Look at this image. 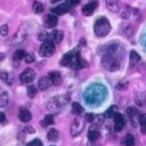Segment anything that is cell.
<instances>
[{
	"label": "cell",
	"instance_id": "6da1fadb",
	"mask_svg": "<svg viewBox=\"0 0 146 146\" xmlns=\"http://www.w3.org/2000/svg\"><path fill=\"white\" fill-rule=\"evenodd\" d=\"M111 31V24L106 17H99L94 25V32L97 38H103L107 35Z\"/></svg>",
	"mask_w": 146,
	"mask_h": 146
},
{
	"label": "cell",
	"instance_id": "7a4b0ae2",
	"mask_svg": "<svg viewBox=\"0 0 146 146\" xmlns=\"http://www.w3.org/2000/svg\"><path fill=\"white\" fill-rule=\"evenodd\" d=\"M102 65L108 71H116L120 68V58L111 52H105L102 57Z\"/></svg>",
	"mask_w": 146,
	"mask_h": 146
},
{
	"label": "cell",
	"instance_id": "3957f363",
	"mask_svg": "<svg viewBox=\"0 0 146 146\" xmlns=\"http://www.w3.org/2000/svg\"><path fill=\"white\" fill-rule=\"evenodd\" d=\"M68 97L66 95H62V96H57V97H54L52 99L49 100V103L47 104V108L49 111H52V112H58L67 102H68Z\"/></svg>",
	"mask_w": 146,
	"mask_h": 146
},
{
	"label": "cell",
	"instance_id": "277c9868",
	"mask_svg": "<svg viewBox=\"0 0 146 146\" xmlns=\"http://www.w3.org/2000/svg\"><path fill=\"white\" fill-rule=\"evenodd\" d=\"M55 50H56L55 43H54L51 40H46V41L41 44V47H40V49H39V52H40V55L43 56V57H50V56L54 55Z\"/></svg>",
	"mask_w": 146,
	"mask_h": 146
},
{
	"label": "cell",
	"instance_id": "5b68a950",
	"mask_svg": "<svg viewBox=\"0 0 146 146\" xmlns=\"http://www.w3.org/2000/svg\"><path fill=\"white\" fill-rule=\"evenodd\" d=\"M84 122H86V120L82 117H76L73 120V122L71 124V129H70L72 137H75L82 132V130L84 128Z\"/></svg>",
	"mask_w": 146,
	"mask_h": 146
},
{
	"label": "cell",
	"instance_id": "8992f818",
	"mask_svg": "<svg viewBox=\"0 0 146 146\" xmlns=\"http://www.w3.org/2000/svg\"><path fill=\"white\" fill-rule=\"evenodd\" d=\"M34 78H35V73H34V71L32 70V68H25L22 73H21V75H19V80L23 82V83H30V82H32L33 80H34Z\"/></svg>",
	"mask_w": 146,
	"mask_h": 146
},
{
	"label": "cell",
	"instance_id": "52a82bcc",
	"mask_svg": "<svg viewBox=\"0 0 146 146\" xmlns=\"http://www.w3.org/2000/svg\"><path fill=\"white\" fill-rule=\"evenodd\" d=\"M113 120H114V125H113L114 131H116V132L121 131L122 128H123V125H124V119H123L122 114L116 113V114L113 116Z\"/></svg>",
	"mask_w": 146,
	"mask_h": 146
},
{
	"label": "cell",
	"instance_id": "ba28073f",
	"mask_svg": "<svg viewBox=\"0 0 146 146\" xmlns=\"http://www.w3.org/2000/svg\"><path fill=\"white\" fill-rule=\"evenodd\" d=\"M97 6H98V1H91V2H89V3H87V5H84V6L82 7V14H83L84 16H90V15H92L94 11H95V9L97 8Z\"/></svg>",
	"mask_w": 146,
	"mask_h": 146
},
{
	"label": "cell",
	"instance_id": "9c48e42d",
	"mask_svg": "<svg viewBox=\"0 0 146 146\" xmlns=\"http://www.w3.org/2000/svg\"><path fill=\"white\" fill-rule=\"evenodd\" d=\"M75 55H76L75 51H70V52L65 54L64 57L60 60V64L63 66H72V64L74 62V58H75Z\"/></svg>",
	"mask_w": 146,
	"mask_h": 146
},
{
	"label": "cell",
	"instance_id": "30bf717a",
	"mask_svg": "<svg viewBox=\"0 0 146 146\" xmlns=\"http://www.w3.org/2000/svg\"><path fill=\"white\" fill-rule=\"evenodd\" d=\"M52 13L56 14V15H63L65 13H67L70 10V3L68 2H64V3H60L56 7H54L52 9Z\"/></svg>",
	"mask_w": 146,
	"mask_h": 146
},
{
	"label": "cell",
	"instance_id": "8fae6325",
	"mask_svg": "<svg viewBox=\"0 0 146 146\" xmlns=\"http://www.w3.org/2000/svg\"><path fill=\"white\" fill-rule=\"evenodd\" d=\"M57 23H58V18H57L56 15L48 14V15L44 17V25H46L47 27L52 29V27H55V26L57 25Z\"/></svg>",
	"mask_w": 146,
	"mask_h": 146
},
{
	"label": "cell",
	"instance_id": "7c38bea8",
	"mask_svg": "<svg viewBox=\"0 0 146 146\" xmlns=\"http://www.w3.org/2000/svg\"><path fill=\"white\" fill-rule=\"evenodd\" d=\"M63 36H64V33L60 30H54L50 33V40L54 43H60L62 40H63Z\"/></svg>",
	"mask_w": 146,
	"mask_h": 146
},
{
	"label": "cell",
	"instance_id": "4fadbf2b",
	"mask_svg": "<svg viewBox=\"0 0 146 146\" xmlns=\"http://www.w3.org/2000/svg\"><path fill=\"white\" fill-rule=\"evenodd\" d=\"M51 83L52 82H51V80H50L49 76H42L38 81V87H39L40 90H46V89H48L50 87Z\"/></svg>",
	"mask_w": 146,
	"mask_h": 146
},
{
	"label": "cell",
	"instance_id": "5bb4252c",
	"mask_svg": "<svg viewBox=\"0 0 146 146\" xmlns=\"http://www.w3.org/2000/svg\"><path fill=\"white\" fill-rule=\"evenodd\" d=\"M18 119L22 121V122H29L31 119H32V114H31V112L29 111V110H26V108H21L19 110V113H18Z\"/></svg>",
	"mask_w": 146,
	"mask_h": 146
},
{
	"label": "cell",
	"instance_id": "9a60e30c",
	"mask_svg": "<svg viewBox=\"0 0 146 146\" xmlns=\"http://www.w3.org/2000/svg\"><path fill=\"white\" fill-rule=\"evenodd\" d=\"M25 36H26V33L22 30H18L17 33L14 35V38L11 39V43L13 44H17V43H21L25 40Z\"/></svg>",
	"mask_w": 146,
	"mask_h": 146
},
{
	"label": "cell",
	"instance_id": "2e32d148",
	"mask_svg": "<svg viewBox=\"0 0 146 146\" xmlns=\"http://www.w3.org/2000/svg\"><path fill=\"white\" fill-rule=\"evenodd\" d=\"M59 131L57 130V129H55V128H51L48 132H47V138H48V140H50V141H57L58 139H59Z\"/></svg>",
	"mask_w": 146,
	"mask_h": 146
},
{
	"label": "cell",
	"instance_id": "e0dca14e",
	"mask_svg": "<svg viewBox=\"0 0 146 146\" xmlns=\"http://www.w3.org/2000/svg\"><path fill=\"white\" fill-rule=\"evenodd\" d=\"M106 6H107V8H108L112 13H117L119 9H120V5H119V2L115 1V0H107V1H106Z\"/></svg>",
	"mask_w": 146,
	"mask_h": 146
},
{
	"label": "cell",
	"instance_id": "ac0fdd59",
	"mask_svg": "<svg viewBox=\"0 0 146 146\" xmlns=\"http://www.w3.org/2000/svg\"><path fill=\"white\" fill-rule=\"evenodd\" d=\"M49 78H50L51 82H52L54 84H56V86H58V84L62 82V76H60V74H59L58 72H56V71L50 72V73H49Z\"/></svg>",
	"mask_w": 146,
	"mask_h": 146
},
{
	"label": "cell",
	"instance_id": "d6986e66",
	"mask_svg": "<svg viewBox=\"0 0 146 146\" xmlns=\"http://www.w3.org/2000/svg\"><path fill=\"white\" fill-rule=\"evenodd\" d=\"M129 58H130V65H131V66L137 65V63H139V60H140L139 54H138L137 51H135V50H131V51H130Z\"/></svg>",
	"mask_w": 146,
	"mask_h": 146
},
{
	"label": "cell",
	"instance_id": "ffe728a7",
	"mask_svg": "<svg viewBox=\"0 0 146 146\" xmlns=\"http://www.w3.org/2000/svg\"><path fill=\"white\" fill-rule=\"evenodd\" d=\"M138 122H139V125H140V131L141 133H146V114H139L138 115Z\"/></svg>",
	"mask_w": 146,
	"mask_h": 146
},
{
	"label": "cell",
	"instance_id": "44dd1931",
	"mask_svg": "<svg viewBox=\"0 0 146 146\" xmlns=\"http://www.w3.org/2000/svg\"><path fill=\"white\" fill-rule=\"evenodd\" d=\"M99 137H100V132L97 129H90L89 135H88L89 141H97L99 139Z\"/></svg>",
	"mask_w": 146,
	"mask_h": 146
},
{
	"label": "cell",
	"instance_id": "7402d4cb",
	"mask_svg": "<svg viewBox=\"0 0 146 146\" xmlns=\"http://www.w3.org/2000/svg\"><path fill=\"white\" fill-rule=\"evenodd\" d=\"M104 115H95V119H94V121L91 122L92 123V125H91V129H97L102 123H103V121H104Z\"/></svg>",
	"mask_w": 146,
	"mask_h": 146
},
{
	"label": "cell",
	"instance_id": "603a6c76",
	"mask_svg": "<svg viewBox=\"0 0 146 146\" xmlns=\"http://www.w3.org/2000/svg\"><path fill=\"white\" fill-rule=\"evenodd\" d=\"M40 123H41V125H43V127H48V125H50V124L54 123V116H52L51 114H48V115H46V116L42 119V121H41Z\"/></svg>",
	"mask_w": 146,
	"mask_h": 146
},
{
	"label": "cell",
	"instance_id": "cb8c5ba5",
	"mask_svg": "<svg viewBox=\"0 0 146 146\" xmlns=\"http://www.w3.org/2000/svg\"><path fill=\"white\" fill-rule=\"evenodd\" d=\"M43 9H44V7H43V5L41 2H39V1H34L33 2V11L35 14H41L43 11Z\"/></svg>",
	"mask_w": 146,
	"mask_h": 146
},
{
	"label": "cell",
	"instance_id": "d4e9b609",
	"mask_svg": "<svg viewBox=\"0 0 146 146\" xmlns=\"http://www.w3.org/2000/svg\"><path fill=\"white\" fill-rule=\"evenodd\" d=\"M116 106H111L106 112H105V114H104V116L105 117H108V119H111V117H113L117 112H116Z\"/></svg>",
	"mask_w": 146,
	"mask_h": 146
},
{
	"label": "cell",
	"instance_id": "484cf974",
	"mask_svg": "<svg viewBox=\"0 0 146 146\" xmlns=\"http://www.w3.org/2000/svg\"><path fill=\"white\" fill-rule=\"evenodd\" d=\"M124 145L125 146H133L135 144V137L131 135V133H128L125 137H124Z\"/></svg>",
	"mask_w": 146,
	"mask_h": 146
},
{
	"label": "cell",
	"instance_id": "4316f807",
	"mask_svg": "<svg viewBox=\"0 0 146 146\" xmlns=\"http://www.w3.org/2000/svg\"><path fill=\"white\" fill-rule=\"evenodd\" d=\"M25 56H26L25 51H24L23 49H18V50H16L15 54H14V59H15V60H21V59L25 58Z\"/></svg>",
	"mask_w": 146,
	"mask_h": 146
},
{
	"label": "cell",
	"instance_id": "83f0119b",
	"mask_svg": "<svg viewBox=\"0 0 146 146\" xmlns=\"http://www.w3.org/2000/svg\"><path fill=\"white\" fill-rule=\"evenodd\" d=\"M125 112H127L128 116H129V117H131V119H133L135 116L139 115L138 110H137V108H135V107H128V108L125 110Z\"/></svg>",
	"mask_w": 146,
	"mask_h": 146
},
{
	"label": "cell",
	"instance_id": "f1b7e54d",
	"mask_svg": "<svg viewBox=\"0 0 146 146\" xmlns=\"http://www.w3.org/2000/svg\"><path fill=\"white\" fill-rule=\"evenodd\" d=\"M72 111H73V113L74 114H81L82 112H83V108H82V106L79 104V103H73L72 104Z\"/></svg>",
	"mask_w": 146,
	"mask_h": 146
},
{
	"label": "cell",
	"instance_id": "f546056e",
	"mask_svg": "<svg viewBox=\"0 0 146 146\" xmlns=\"http://www.w3.org/2000/svg\"><path fill=\"white\" fill-rule=\"evenodd\" d=\"M8 104V94L7 92H2L0 95V107H3Z\"/></svg>",
	"mask_w": 146,
	"mask_h": 146
},
{
	"label": "cell",
	"instance_id": "4dcf8cb0",
	"mask_svg": "<svg viewBox=\"0 0 146 146\" xmlns=\"http://www.w3.org/2000/svg\"><path fill=\"white\" fill-rule=\"evenodd\" d=\"M36 95V88L32 84V86H29L27 87V96L30 97V98H33L34 96Z\"/></svg>",
	"mask_w": 146,
	"mask_h": 146
},
{
	"label": "cell",
	"instance_id": "1f68e13d",
	"mask_svg": "<svg viewBox=\"0 0 146 146\" xmlns=\"http://www.w3.org/2000/svg\"><path fill=\"white\" fill-rule=\"evenodd\" d=\"M128 84H129V82H128L127 80H122V81H120V82L116 84V88H117L119 90H123V89H127V88H128Z\"/></svg>",
	"mask_w": 146,
	"mask_h": 146
},
{
	"label": "cell",
	"instance_id": "d6a6232c",
	"mask_svg": "<svg viewBox=\"0 0 146 146\" xmlns=\"http://www.w3.org/2000/svg\"><path fill=\"white\" fill-rule=\"evenodd\" d=\"M27 146H42V141L40 139H33L32 141L27 143Z\"/></svg>",
	"mask_w": 146,
	"mask_h": 146
},
{
	"label": "cell",
	"instance_id": "836d02e7",
	"mask_svg": "<svg viewBox=\"0 0 146 146\" xmlns=\"http://www.w3.org/2000/svg\"><path fill=\"white\" fill-rule=\"evenodd\" d=\"M25 60H26L27 63H32V62H34V60H35V56H34V54H33V52L26 54V56H25Z\"/></svg>",
	"mask_w": 146,
	"mask_h": 146
},
{
	"label": "cell",
	"instance_id": "e575fe53",
	"mask_svg": "<svg viewBox=\"0 0 146 146\" xmlns=\"http://www.w3.org/2000/svg\"><path fill=\"white\" fill-rule=\"evenodd\" d=\"M0 34L2 35V36H6L7 34H8V25H2L1 27H0Z\"/></svg>",
	"mask_w": 146,
	"mask_h": 146
},
{
	"label": "cell",
	"instance_id": "d590c367",
	"mask_svg": "<svg viewBox=\"0 0 146 146\" xmlns=\"http://www.w3.org/2000/svg\"><path fill=\"white\" fill-rule=\"evenodd\" d=\"M94 119H95V115L91 114V113H88V114H86V116H84V120L88 121V122H92Z\"/></svg>",
	"mask_w": 146,
	"mask_h": 146
},
{
	"label": "cell",
	"instance_id": "8d00e7d4",
	"mask_svg": "<svg viewBox=\"0 0 146 146\" xmlns=\"http://www.w3.org/2000/svg\"><path fill=\"white\" fill-rule=\"evenodd\" d=\"M46 38H47L46 32H43V31H42V32H40V33H39V39H40V40H44V41H46Z\"/></svg>",
	"mask_w": 146,
	"mask_h": 146
},
{
	"label": "cell",
	"instance_id": "74e56055",
	"mask_svg": "<svg viewBox=\"0 0 146 146\" xmlns=\"http://www.w3.org/2000/svg\"><path fill=\"white\" fill-rule=\"evenodd\" d=\"M5 120H6V115H5V113H3V112H0V123L3 122Z\"/></svg>",
	"mask_w": 146,
	"mask_h": 146
},
{
	"label": "cell",
	"instance_id": "f35d334b",
	"mask_svg": "<svg viewBox=\"0 0 146 146\" xmlns=\"http://www.w3.org/2000/svg\"><path fill=\"white\" fill-rule=\"evenodd\" d=\"M80 1L79 0H75V1H68V3H70V6H75V5H78Z\"/></svg>",
	"mask_w": 146,
	"mask_h": 146
},
{
	"label": "cell",
	"instance_id": "ab89813d",
	"mask_svg": "<svg viewBox=\"0 0 146 146\" xmlns=\"http://www.w3.org/2000/svg\"><path fill=\"white\" fill-rule=\"evenodd\" d=\"M3 58H5V55L0 52V60H1V59H3Z\"/></svg>",
	"mask_w": 146,
	"mask_h": 146
},
{
	"label": "cell",
	"instance_id": "60d3db41",
	"mask_svg": "<svg viewBox=\"0 0 146 146\" xmlns=\"http://www.w3.org/2000/svg\"><path fill=\"white\" fill-rule=\"evenodd\" d=\"M50 146H56V145H50Z\"/></svg>",
	"mask_w": 146,
	"mask_h": 146
}]
</instances>
